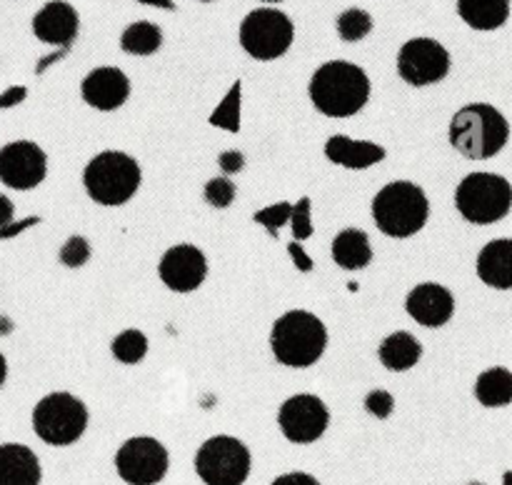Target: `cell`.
<instances>
[{"instance_id":"1","label":"cell","mask_w":512,"mask_h":485,"mask_svg":"<svg viewBox=\"0 0 512 485\" xmlns=\"http://www.w3.org/2000/svg\"><path fill=\"white\" fill-rule=\"evenodd\" d=\"M310 100L328 118H350L370 100V78L360 65L348 60H328L313 73Z\"/></svg>"},{"instance_id":"2","label":"cell","mask_w":512,"mask_h":485,"mask_svg":"<svg viewBox=\"0 0 512 485\" xmlns=\"http://www.w3.org/2000/svg\"><path fill=\"white\" fill-rule=\"evenodd\" d=\"M450 145L468 160L495 158L510 140V123L495 105L470 103L453 115Z\"/></svg>"},{"instance_id":"3","label":"cell","mask_w":512,"mask_h":485,"mask_svg":"<svg viewBox=\"0 0 512 485\" xmlns=\"http://www.w3.org/2000/svg\"><path fill=\"white\" fill-rule=\"evenodd\" d=\"M270 348L278 363L288 368H310L328 348V328L310 310H288L273 323Z\"/></svg>"},{"instance_id":"4","label":"cell","mask_w":512,"mask_h":485,"mask_svg":"<svg viewBox=\"0 0 512 485\" xmlns=\"http://www.w3.org/2000/svg\"><path fill=\"white\" fill-rule=\"evenodd\" d=\"M430 218V200L420 185L410 180L388 183L373 198V220L388 238H410L425 228Z\"/></svg>"},{"instance_id":"5","label":"cell","mask_w":512,"mask_h":485,"mask_svg":"<svg viewBox=\"0 0 512 485\" xmlns=\"http://www.w3.org/2000/svg\"><path fill=\"white\" fill-rule=\"evenodd\" d=\"M140 180H143V173H140L138 160L123 150H103L83 170L85 193L93 203L105 205V208L128 203L138 193Z\"/></svg>"},{"instance_id":"6","label":"cell","mask_w":512,"mask_h":485,"mask_svg":"<svg viewBox=\"0 0 512 485\" xmlns=\"http://www.w3.org/2000/svg\"><path fill=\"white\" fill-rule=\"evenodd\" d=\"M455 208L468 223L490 225L512 210V183L498 173H470L455 190Z\"/></svg>"},{"instance_id":"7","label":"cell","mask_w":512,"mask_h":485,"mask_svg":"<svg viewBox=\"0 0 512 485\" xmlns=\"http://www.w3.org/2000/svg\"><path fill=\"white\" fill-rule=\"evenodd\" d=\"M88 408L73 393H48L33 408V430L43 443L63 448L83 438L88 428Z\"/></svg>"},{"instance_id":"8","label":"cell","mask_w":512,"mask_h":485,"mask_svg":"<svg viewBox=\"0 0 512 485\" xmlns=\"http://www.w3.org/2000/svg\"><path fill=\"white\" fill-rule=\"evenodd\" d=\"M250 465L248 445L233 435H213L195 453V473L205 485H243Z\"/></svg>"},{"instance_id":"9","label":"cell","mask_w":512,"mask_h":485,"mask_svg":"<svg viewBox=\"0 0 512 485\" xmlns=\"http://www.w3.org/2000/svg\"><path fill=\"white\" fill-rule=\"evenodd\" d=\"M238 38L250 58L268 63L288 53L295 40V25L283 10L258 8L245 15Z\"/></svg>"},{"instance_id":"10","label":"cell","mask_w":512,"mask_h":485,"mask_svg":"<svg viewBox=\"0 0 512 485\" xmlns=\"http://www.w3.org/2000/svg\"><path fill=\"white\" fill-rule=\"evenodd\" d=\"M170 468V455L158 438L135 435L115 453V470L128 485H158Z\"/></svg>"},{"instance_id":"11","label":"cell","mask_w":512,"mask_h":485,"mask_svg":"<svg viewBox=\"0 0 512 485\" xmlns=\"http://www.w3.org/2000/svg\"><path fill=\"white\" fill-rule=\"evenodd\" d=\"M450 58L448 48L435 38H410L398 50V73L400 78L415 88L435 85L448 78Z\"/></svg>"},{"instance_id":"12","label":"cell","mask_w":512,"mask_h":485,"mask_svg":"<svg viewBox=\"0 0 512 485\" xmlns=\"http://www.w3.org/2000/svg\"><path fill=\"white\" fill-rule=\"evenodd\" d=\"M278 425L290 443H315V440L323 438L325 430H328L330 410L318 395L298 393L280 405Z\"/></svg>"},{"instance_id":"13","label":"cell","mask_w":512,"mask_h":485,"mask_svg":"<svg viewBox=\"0 0 512 485\" xmlns=\"http://www.w3.org/2000/svg\"><path fill=\"white\" fill-rule=\"evenodd\" d=\"M48 175L43 148L30 140H15L0 150V180L13 190H33Z\"/></svg>"},{"instance_id":"14","label":"cell","mask_w":512,"mask_h":485,"mask_svg":"<svg viewBox=\"0 0 512 485\" xmlns=\"http://www.w3.org/2000/svg\"><path fill=\"white\" fill-rule=\"evenodd\" d=\"M158 275L165 288L173 290V293H193L208 278V260L198 245H173L160 258Z\"/></svg>"},{"instance_id":"15","label":"cell","mask_w":512,"mask_h":485,"mask_svg":"<svg viewBox=\"0 0 512 485\" xmlns=\"http://www.w3.org/2000/svg\"><path fill=\"white\" fill-rule=\"evenodd\" d=\"M80 95L90 108L100 110V113H110L125 105L130 98V80L128 75L113 65H100V68L90 70L80 83Z\"/></svg>"},{"instance_id":"16","label":"cell","mask_w":512,"mask_h":485,"mask_svg":"<svg viewBox=\"0 0 512 485\" xmlns=\"http://www.w3.org/2000/svg\"><path fill=\"white\" fill-rule=\"evenodd\" d=\"M80 15L65 0H50L38 13L33 15V35L40 43L55 45L60 50H68L73 40L78 38Z\"/></svg>"},{"instance_id":"17","label":"cell","mask_w":512,"mask_h":485,"mask_svg":"<svg viewBox=\"0 0 512 485\" xmlns=\"http://www.w3.org/2000/svg\"><path fill=\"white\" fill-rule=\"evenodd\" d=\"M405 310L423 328H443L455 313V295L440 283H420L405 298Z\"/></svg>"},{"instance_id":"18","label":"cell","mask_w":512,"mask_h":485,"mask_svg":"<svg viewBox=\"0 0 512 485\" xmlns=\"http://www.w3.org/2000/svg\"><path fill=\"white\" fill-rule=\"evenodd\" d=\"M385 155H388V150L383 145L373 143V140H355L348 138V135H333L325 143V158L348 170L373 168V165L383 163Z\"/></svg>"},{"instance_id":"19","label":"cell","mask_w":512,"mask_h":485,"mask_svg":"<svg viewBox=\"0 0 512 485\" xmlns=\"http://www.w3.org/2000/svg\"><path fill=\"white\" fill-rule=\"evenodd\" d=\"M40 460L28 445H0V485H40Z\"/></svg>"},{"instance_id":"20","label":"cell","mask_w":512,"mask_h":485,"mask_svg":"<svg viewBox=\"0 0 512 485\" xmlns=\"http://www.w3.org/2000/svg\"><path fill=\"white\" fill-rule=\"evenodd\" d=\"M478 278L495 290H512V238L490 240L480 250Z\"/></svg>"},{"instance_id":"21","label":"cell","mask_w":512,"mask_h":485,"mask_svg":"<svg viewBox=\"0 0 512 485\" xmlns=\"http://www.w3.org/2000/svg\"><path fill=\"white\" fill-rule=\"evenodd\" d=\"M378 358L393 373H405V370L415 368L420 363V358H423V345H420V340L413 333L398 330V333H390L380 343Z\"/></svg>"},{"instance_id":"22","label":"cell","mask_w":512,"mask_h":485,"mask_svg":"<svg viewBox=\"0 0 512 485\" xmlns=\"http://www.w3.org/2000/svg\"><path fill=\"white\" fill-rule=\"evenodd\" d=\"M333 260L343 270H363L373 260V245L365 230L345 228L333 238Z\"/></svg>"},{"instance_id":"23","label":"cell","mask_w":512,"mask_h":485,"mask_svg":"<svg viewBox=\"0 0 512 485\" xmlns=\"http://www.w3.org/2000/svg\"><path fill=\"white\" fill-rule=\"evenodd\" d=\"M458 15L473 30H498L510 18V0H458Z\"/></svg>"},{"instance_id":"24","label":"cell","mask_w":512,"mask_h":485,"mask_svg":"<svg viewBox=\"0 0 512 485\" xmlns=\"http://www.w3.org/2000/svg\"><path fill=\"white\" fill-rule=\"evenodd\" d=\"M475 398L485 408H505L512 403V370L495 365L475 380Z\"/></svg>"},{"instance_id":"25","label":"cell","mask_w":512,"mask_h":485,"mask_svg":"<svg viewBox=\"0 0 512 485\" xmlns=\"http://www.w3.org/2000/svg\"><path fill=\"white\" fill-rule=\"evenodd\" d=\"M160 45H163V30L150 20L130 23L120 35V48L130 55H140V58L158 53Z\"/></svg>"},{"instance_id":"26","label":"cell","mask_w":512,"mask_h":485,"mask_svg":"<svg viewBox=\"0 0 512 485\" xmlns=\"http://www.w3.org/2000/svg\"><path fill=\"white\" fill-rule=\"evenodd\" d=\"M240 105H243V83L235 80L225 98L220 100L218 108L210 113V125L228 133H240Z\"/></svg>"},{"instance_id":"27","label":"cell","mask_w":512,"mask_h":485,"mask_svg":"<svg viewBox=\"0 0 512 485\" xmlns=\"http://www.w3.org/2000/svg\"><path fill=\"white\" fill-rule=\"evenodd\" d=\"M110 353H113V358L118 360V363L138 365L143 363L145 355H148V338H145V333H140V330L128 328L123 330V333L115 335L113 343H110Z\"/></svg>"},{"instance_id":"28","label":"cell","mask_w":512,"mask_h":485,"mask_svg":"<svg viewBox=\"0 0 512 485\" xmlns=\"http://www.w3.org/2000/svg\"><path fill=\"white\" fill-rule=\"evenodd\" d=\"M335 28L345 43H358L373 33V15L363 8H348L338 15Z\"/></svg>"},{"instance_id":"29","label":"cell","mask_w":512,"mask_h":485,"mask_svg":"<svg viewBox=\"0 0 512 485\" xmlns=\"http://www.w3.org/2000/svg\"><path fill=\"white\" fill-rule=\"evenodd\" d=\"M290 218H293V203H288V200H280V203L268 205V208L258 210V213L253 215L255 223L263 225V228L270 233V238H278L280 228L288 225Z\"/></svg>"},{"instance_id":"30","label":"cell","mask_w":512,"mask_h":485,"mask_svg":"<svg viewBox=\"0 0 512 485\" xmlns=\"http://www.w3.org/2000/svg\"><path fill=\"white\" fill-rule=\"evenodd\" d=\"M90 253H93V250H90V243L83 235H70L63 243V248H60L58 258L65 268H83L90 260Z\"/></svg>"},{"instance_id":"31","label":"cell","mask_w":512,"mask_h":485,"mask_svg":"<svg viewBox=\"0 0 512 485\" xmlns=\"http://www.w3.org/2000/svg\"><path fill=\"white\" fill-rule=\"evenodd\" d=\"M205 200H208V205H213V208H228V205H233L235 195H238V188H235V183L230 178H213L205 183V190H203Z\"/></svg>"},{"instance_id":"32","label":"cell","mask_w":512,"mask_h":485,"mask_svg":"<svg viewBox=\"0 0 512 485\" xmlns=\"http://www.w3.org/2000/svg\"><path fill=\"white\" fill-rule=\"evenodd\" d=\"M290 228H293V238L298 240H308L313 235L315 225H313V200L310 198H300L298 203L293 205V218H290Z\"/></svg>"},{"instance_id":"33","label":"cell","mask_w":512,"mask_h":485,"mask_svg":"<svg viewBox=\"0 0 512 485\" xmlns=\"http://www.w3.org/2000/svg\"><path fill=\"white\" fill-rule=\"evenodd\" d=\"M365 410H368V413L378 420L390 418L395 410L393 393H388V390H383V388L370 390V393L365 395Z\"/></svg>"},{"instance_id":"34","label":"cell","mask_w":512,"mask_h":485,"mask_svg":"<svg viewBox=\"0 0 512 485\" xmlns=\"http://www.w3.org/2000/svg\"><path fill=\"white\" fill-rule=\"evenodd\" d=\"M218 165L225 175H235L245 168V155L240 150H225L218 155Z\"/></svg>"},{"instance_id":"35","label":"cell","mask_w":512,"mask_h":485,"mask_svg":"<svg viewBox=\"0 0 512 485\" xmlns=\"http://www.w3.org/2000/svg\"><path fill=\"white\" fill-rule=\"evenodd\" d=\"M270 485H320V480L315 475L303 473V470H293V473L278 475Z\"/></svg>"},{"instance_id":"36","label":"cell","mask_w":512,"mask_h":485,"mask_svg":"<svg viewBox=\"0 0 512 485\" xmlns=\"http://www.w3.org/2000/svg\"><path fill=\"white\" fill-rule=\"evenodd\" d=\"M288 253L290 258H293V265L300 270V273H310V270H313V258H308V253L300 248L298 240H293V243L288 245Z\"/></svg>"},{"instance_id":"37","label":"cell","mask_w":512,"mask_h":485,"mask_svg":"<svg viewBox=\"0 0 512 485\" xmlns=\"http://www.w3.org/2000/svg\"><path fill=\"white\" fill-rule=\"evenodd\" d=\"M25 95H28V88H23V85H15V88L5 90V93L0 95V108H13V105L23 103Z\"/></svg>"},{"instance_id":"38","label":"cell","mask_w":512,"mask_h":485,"mask_svg":"<svg viewBox=\"0 0 512 485\" xmlns=\"http://www.w3.org/2000/svg\"><path fill=\"white\" fill-rule=\"evenodd\" d=\"M13 213H15V205L10 203V198L0 195V230H5L10 223H15Z\"/></svg>"},{"instance_id":"39","label":"cell","mask_w":512,"mask_h":485,"mask_svg":"<svg viewBox=\"0 0 512 485\" xmlns=\"http://www.w3.org/2000/svg\"><path fill=\"white\" fill-rule=\"evenodd\" d=\"M38 220H40V218H28V220H20V223H10L8 228H5V230H0V240L15 238V235H18L20 230L30 228V225H35V223H38Z\"/></svg>"},{"instance_id":"40","label":"cell","mask_w":512,"mask_h":485,"mask_svg":"<svg viewBox=\"0 0 512 485\" xmlns=\"http://www.w3.org/2000/svg\"><path fill=\"white\" fill-rule=\"evenodd\" d=\"M138 3L150 5V8H163V10H175L173 0H138Z\"/></svg>"},{"instance_id":"41","label":"cell","mask_w":512,"mask_h":485,"mask_svg":"<svg viewBox=\"0 0 512 485\" xmlns=\"http://www.w3.org/2000/svg\"><path fill=\"white\" fill-rule=\"evenodd\" d=\"M5 378H8V363H5L3 353H0V388H3Z\"/></svg>"},{"instance_id":"42","label":"cell","mask_w":512,"mask_h":485,"mask_svg":"<svg viewBox=\"0 0 512 485\" xmlns=\"http://www.w3.org/2000/svg\"><path fill=\"white\" fill-rule=\"evenodd\" d=\"M503 485H512V470H505V475H503Z\"/></svg>"},{"instance_id":"43","label":"cell","mask_w":512,"mask_h":485,"mask_svg":"<svg viewBox=\"0 0 512 485\" xmlns=\"http://www.w3.org/2000/svg\"><path fill=\"white\" fill-rule=\"evenodd\" d=\"M263 3H283V0H263Z\"/></svg>"},{"instance_id":"44","label":"cell","mask_w":512,"mask_h":485,"mask_svg":"<svg viewBox=\"0 0 512 485\" xmlns=\"http://www.w3.org/2000/svg\"><path fill=\"white\" fill-rule=\"evenodd\" d=\"M468 485H485V483H478V480H473V483H468Z\"/></svg>"},{"instance_id":"45","label":"cell","mask_w":512,"mask_h":485,"mask_svg":"<svg viewBox=\"0 0 512 485\" xmlns=\"http://www.w3.org/2000/svg\"><path fill=\"white\" fill-rule=\"evenodd\" d=\"M200 3H213V0H200Z\"/></svg>"}]
</instances>
